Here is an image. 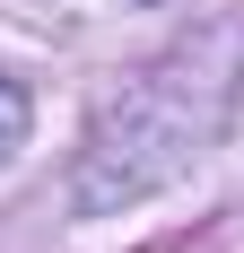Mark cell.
Instances as JSON below:
<instances>
[{"label":"cell","mask_w":244,"mask_h":253,"mask_svg":"<svg viewBox=\"0 0 244 253\" xmlns=\"http://www.w3.org/2000/svg\"><path fill=\"white\" fill-rule=\"evenodd\" d=\"M236 70H244V26H209L192 44H174L157 70H140L87 131L79 210H122V201H148L157 183H174L218 140L227 105H236Z\"/></svg>","instance_id":"6da1fadb"},{"label":"cell","mask_w":244,"mask_h":253,"mask_svg":"<svg viewBox=\"0 0 244 253\" xmlns=\"http://www.w3.org/2000/svg\"><path fill=\"white\" fill-rule=\"evenodd\" d=\"M18 140H26V87H18V79H0V166L18 157Z\"/></svg>","instance_id":"7a4b0ae2"}]
</instances>
